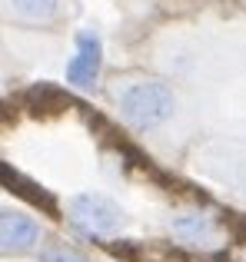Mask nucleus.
Masks as SVG:
<instances>
[{
  "instance_id": "6",
  "label": "nucleus",
  "mask_w": 246,
  "mask_h": 262,
  "mask_svg": "<svg viewBox=\"0 0 246 262\" xmlns=\"http://www.w3.org/2000/svg\"><path fill=\"white\" fill-rule=\"evenodd\" d=\"M4 183H7V186H13L10 192H17V196L30 199L33 206H44V209H53V199L44 192V186H37V183H30V179H24L20 173H10V166H4Z\"/></svg>"
},
{
  "instance_id": "4",
  "label": "nucleus",
  "mask_w": 246,
  "mask_h": 262,
  "mask_svg": "<svg viewBox=\"0 0 246 262\" xmlns=\"http://www.w3.org/2000/svg\"><path fill=\"white\" fill-rule=\"evenodd\" d=\"M40 239V226L24 212L4 209L0 212V246L4 252H24Z\"/></svg>"
},
{
  "instance_id": "7",
  "label": "nucleus",
  "mask_w": 246,
  "mask_h": 262,
  "mask_svg": "<svg viewBox=\"0 0 246 262\" xmlns=\"http://www.w3.org/2000/svg\"><path fill=\"white\" fill-rule=\"evenodd\" d=\"M10 4H13V10L27 20H50L53 13H57L60 0H10Z\"/></svg>"
},
{
  "instance_id": "2",
  "label": "nucleus",
  "mask_w": 246,
  "mask_h": 262,
  "mask_svg": "<svg viewBox=\"0 0 246 262\" xmlns=\"http://www.w3.org/2000/svg\"><path fill=\"white\" fill-rule=\"evenodd\" d=\"M67 209H70L73 226H80L87 236H113L127 223L123 209L104 192H77L70 196Z\"/></svg>"
},
{
  "instance_id": "1",
  "label": "nucleus",
  "mask_w": 246,
  "mask_h": 262,
  "mask_svg": "<svg viewBox=\"0 0 246 262\" xmlns=\"http://www.w3.org/2000/svg\"><path fill=\"white\" fill-rule=\"evenodd\" d=\"M176 96L160 80H140L120 93V116L133 129H156L173 116Z\"/></svg>"
},
{
  "instance_id": "5",
  "label": "nucleus",
  "mask_w": 246,
  "mask_h": 262,
  "mask_svg": "<svg viewBox=\"0 0 246 262\" xmlns=\"http://www.w3.org/2000/svg\"><path fill=\"white\" fill-rule=\"evenodd\" d=\"M170 232L187 246H210L216 239V223L207 212H180L170 219Z\"/></svg>"
},
{
  "instance_id": "3",
  "label": "nucleus",
  "mask_w": 246,
  "mask_h": 262,
  "mask_svg": "<svg viewBox=\"0 0 246 262\" xmlns=\"http://www.w3.org/2000/svg\"><path fill=\"white\" fill-rule=\"evenodd\" d=\"M73 43H77V53L67 63V83L77 90H90L104 67V40L97 37V30H77Z\"/></svg>"
},
{
  "instance_id": "8",
  "label": "nucleus",
  "mask_w": 246,
  "mask_h": 262,
  "mask_svg": "<svg viewBox=\"0 0 246 262\" xmlns=\"http://www.w3.org/2000/svg\"><path fill=\"white\" fill-rule=\"evenodd\" d=\"M40 262H87L77 249H70L67 243H50L40 249Z\"/></svg>"
}]
</instances>
